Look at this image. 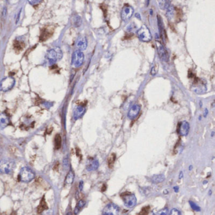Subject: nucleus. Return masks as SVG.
<instances>
[{"mask_svg": "<svg viewBox=\"0 0 215 215\" xmlns=\"http://www.w3.org/2000/svg\"><path fill=\"white\" fill-rule=\"evenodd\" d=\"M15 166V162L12 159L4 158L0 160V172L1 174H12Z\"/></svg>", "mask_w": 215, "mask_h": 215, "instance_id": "f257e3e1", "label": "nucleus"}, {"mask_svg": "<svg viewBox=\"0 0 215 215\" xmlns=\"http://www.w3.org/2000/svg\"><path fill=\"white\" fill-rule=\"evenodd\" d=\"M62 56V51L58 47L49 50L46 54V58L50 64H53L56 63L58 60H60Z\"/></svg>", "mask_w": 215, "mask_h": 215, "instance_id": "f03ea898", "label": "nucleus"}, {"mask_svg": "<svg viewBox=\"0 0 215 215\" xmlns=\"http://www.w3.org/2000/svg\"><path fill=\"white\" fill-rule=\"evenodd\" d=\"M34 172L29 167H24L21 169L19 174V179L20 181L24 182H29L35 178Z\"/></svg>", "mask_w": 215, "mask_h": 215, "instance_id": "7ed1b4c3", "label": "nucleus"}, {"mask_svg": "<svg viewBox=\"0 0 215 215\" xmlns=\"http://www.w3.org/2000/svg\"><path fill=\"white\" fill-rule=\"evenodd\" d=\"M121 197L125 206L128 208H132L136 205L137 200L134 194L131 192H124L121 194Z\"/></svg>", "mask_w": 215, "mask_h": 215, "instance_id": "20e7f679", "label": "nucleus"}, {"mask_svg": "<svg viewBox=\"0 0 215 215\" xmlns=\"http://www.w3.org/2000/svg\"><path fill=\"white\" fill-rule=\"evenodd\" d=\"M191 88L197 94H202L205 93L207 90L205 81L200 78H196Z\"/></svg>", "mask_w": 215, "mask_h": 215, "instance_id": "39448f33", "label": "nucleus"}, {"mask_svg": "<svg viewBox=\"0 0 215 215\" xmlns=\"http://www.w3.org/2000/svg\"><path fill=\"white\" fill-rule=\"evenodd\" d=\"M137 34L139 39L143 42H147L152 40V36L151 32H150V30L146 25H143L138 30Z\"/></svg>", "mask_w": 215, "mask_h": 215, "instance_id": "423d86ee", "label": "nucleus"}, {"mask_svg": "<svg viewBox=\"0 0 215 215\" xmlns=\"http://www.w3.org/2000/svg\"><path fill=\"white\" fill-rule=\"evenodd\" d=\"M85 56L82 51L77 50L74 51L72 56V64L76 68L81 66L84 62Z\"/></svg>", "mask_w": 215, "mask_h": 215, "instance_id": "0eeeda50", "label": "nucleus"}, {"mask_svg": "<svg viewBox=\"0 0 215 215\" xmlns=\"http://www.w3.org/2000/svg\"><path fill=\"white\" fill-rule=\"evenodd\" d=\"M15 79L12 77L5 78L0 82V90L3 92H7V91L12 89L15 85Z\"/></svg>", "mask_w": 215, "mask_h": 215, "instance_id": "6e6552de", "label": "nucleus"}, {"mask_svg": "<svg viewBox=\"0 0 215 215\" xmlns=\"http://www.w3.org/2000/svg\"><path fill=\"white\" fill-rule=\"evenodd\" d=\"M120 209L114 203L106 205L102 211V215H119Z\"/></svg>", "mask_w": 215, "mask_h": 215, "instance_id": "1a4fd4ad", "label": "nucleus"}, {"mask_svg": "<svg viewBox=\"0 0 215 215\" xmlns=\"http://www.w3.org/2000/svg\"><path fill=\"white\" fill-rule=\"evenodd\" d=\"M156 47H157V52L160 60L165 62L169 61V54L167 51H166V50L165 49V47L162 45V44H161L160 42H156Z\"/></svg>", "mask_w": 215, "mask_h": 215, "instance_id": "9d476101", "label": "nucleus"}, {"mask_svg": "<svg viewBox=\"0 0 215 215\" xmlns=\"http://www.w3.org/2000/svg\"><path fill=\"white\" fill-rule=\"evenodd\" d=\"M189 130L190 126L189 122L184 121L179 123L178 127H177V133L182 136H186L189 133Z\"/></svg>", "mask_w": 215, "mask_h": 215, "instance_id": "9b49d317", "label": "nucleus"}, {"mask_svg": "<svg viewBox=\"0 0 215 215\" xmlns=\"http://www.w3.org/2000/svg\"><path fill=\"white\" fill-rule=\"evenodd\" d=\"M133 13V8L128 4H126L121 11V18L123 20L127 21L131 18Z\"/></svg>", "mask_w": 215, "mask_h": 215, "instance_id": "f8f14e48", "label": "nucleus"}, {"mask_svg": "<svg viewBox=\"0 0 215 215\" xmlns=\"http://www.w3.org/2000/svg\"><path fill=\"white\" fill-rule=\"evenodd\" d=\"M157 21H158V25L161 38L162 39L163 42L165 43L166 41L167 40V36H166V30L164 27V25H163L162 18V17H161V16L159 15H157Z\"/></svg>", "mask_w": 215, "mask_h": 215, "instance_id": "ddd939ff", "label": "nucleus"}, {"mask_svg": "<svg viewBox=\"0 0 215 215\" xmlns=\"http://www.w3.org/2000/svg\"><path fill=\"white\" fill-rule=\"evenodd\" d=\"M141 110V106L139 104H134L133 105L128 112L127 117L130 119H134L138 116L139 112Z\"/></svg>", "mask_w": 215, "mask_h": 215, "instance_id": "4468645a", "label": "nucleus"}, {"mask_svg": "<svg viewBox=\"0 0 215 215\" xmlns=\"http://www.w3.org/2000/svg\"><path fill=\"white\" fill-rule=\"evenodd\" d=\"M85 112V107L83 105H78L74 109L73 112V117L75 120L81 118Z\"/></svg>", "mask_w": 215, "mask_h": 215, "instance_id": "2eb2a0df", "label": "nucleus"}, {"mask_svg": "<svg viewBox=\"0 0 215 215\" xmlns=\"http://www.w3.org/2000/svg\"><path fill=\"white\" fill-rule=\"evenodd\" d=\"M10 124V118L6 113H0V127L3 129Z\"/></svg>", "mask_w": 215, "mask_h": 215, "instance_id": "dca6fc26", "label": "nucleus"}, {"mask_svg": "<svg viewBox=\"0 0 215 215\" xmlns=\"http://www.w3.org/2000/svg\"><path fill=\"white\" fill-rule=\"evenodd\" d=\"M99 162L96 159H90L89 162L87 163L86 169L88 171H94L99 168Z\"/></svg>", "mask_w": 215, "mask_h": 215, "instance_id": "f3484780", "label": "nucleus"}, {"mask_svg": "<svg viewBox=\"0 0 215 215\" xmlns=\"http://www.w3.org/2000/svg\"><path fill=\"white\" fill-rule=\"evenodd\" d=\"M77 46L79 51L85 50L87 47V40L85 37H80L77 42Z\"/></svg>", "mask_w": 215, "mask_h": 215, "instance_id": "a211bd4d", "label": "nucleus"}, {"mask_svg": "<svg viewBox=\"0 0 215 215\" xmlns=\"http://www.w3.org/2000/svg\"><path fill=\"white\" fill-rule=\"evenodd\" d=\"M165 179V177L163 174H158L152 176L151 178V180L155 184H160L163 182Z\"/></svg>", "mask_w": 215, "mask_h": 215, "instance_id": "6ab92c4d", "label": "nucleus"}, {"mask_svg": "<svg viewBox=\"0 0 215 215\" xmlns=\"http://www.w3.org/2000/svg\"><path fill=\"white\" fill-rule=\"evenodd\" d=\"M47 209H48V206L45 200V197L43 196V197L41 199V200L40 201L39 205L38 206V207H37V212H38V213H41L42 212H43L44 210H46Z\"/></svg>", "mask_w": 215, "mask_h": 215, "instance_id": "aec40b11", "label": "nucleus"}, {"mask_svg": "<svg viewBox=\"0 0 215 215\" xmlns=\"http://www.w3.org/2000/svg\"><path fill=\"white\" fill-rule=\"evenodd\" d=\"M71 22L75 27H79L82 24V17L78 15H74L71 18Z\"/></svg>", "mask_w": 215, "mask_h": 215, "instance_id": "412c9836", "label": "nucleus"}, {"mask_svg": "<svg viewBox=\"0 0 215 215\" xmlns=\"http://www.w3.org/2000/svg\"><path fill=\"white\" fill-rule=\"evenodd\" d=\"M74 179V174L72 170H69L66 179H65V184L66 185H71L73 184V182Z\"/></svg>", "mask_w": 215, "mask_h": 215, "instance_id": "4be33fe9", "label": "nucleus"}, {"mask_svg": "<svg viewBox=\"0 0 215 215\" xmlns=\"http://www.w3.org/2000/svg\"><path fill=\"white\" fill-rule=\"evenodd\" d=\"M85 205V201L83 200H80L78 203L77 205L76 206V208H75L74 210V214H78L79 213V212L80 211V210L84 207V206Z\"/></svg>", "mask_w": 215, "mask_h": 215, "instance_id": "5701e85b", "label": "nucleus"}, {"mask_svg": "<svg viewBox=\"0 0 215 215\" xmlns=\"http://www.w3.org/2000/svg\"><path fill=\"white\" fill-rule=\"evenodd\" d=\"M61 143H62V139L60 134H56L54 138V145H55V148L56 149H58L61 148Z\"/></svg>", "mask_w": 215, "mask_h": 215, "instance_id": "b1692460", "label": "nucleus"}, {"mask_svg": "<svg viewBox=\"0 0 215 215\" xmlns=\"http://www.w3.org/2000/svg\"><path fill=\"white\" fill-rule=\"evenodd\" d=\"M159 6L162 9H166L170 7V1H161L159 2Z\"/></svg>", "mask_w": 215, "mask_h": 215, "instance_id": "393cba45", "label": "nucleus"}, {"mask_svg": "<svg viewBox=\"0 0 215 215\" xmlns=\"http://www.w3.org/2000/svg\"><path fill=\"white\" fill-rule=\"evenodd\" d=\"M154 215H168L169 214V209L168 208H163L160 209V211L155 212L153 213Z\"/></svg>", "mask_w": 215, "mask_h": 215, "instance_id": "a878e982", "label": "nucleus"}, {"mask_svg": "<svg viewBox=\"0 0 215 215\" xmlns=\"http://www.w3.org/2000/svg\"><path fill=\"white\" fill-rule=\"evenodd\" d=\"M189 205H190L191 208L193 209V210H194V211H197V212L201 211L200 207L196 205V204L194 203V202H192V201H189Z\"/></svg>", "mask_w": 215, "mask_h": 215, "instance_id": "bb28decb", "label": "nucleus"}, {"mask_svg": "<svg viewBox=\"0 0 215 215\" xmlns=\"http://www.w3.org/2000/svg\"><path fill=\"white\" fill-rule=\"evenodd\" d=\"M63 166L64 169H68L69 167V161L68 157H66L63 159Z\"/></svg>", "mask_w": 215, "mask_h": 215, "instance_id": "cd10ccee", "label": "nucleus"}, {"mask_svg": "<svg viewBox=\"0 0 215 215\" xmlns=\"http://www.w3.org/2000/svg\"><path fill=\"white\" fill-rule=\"evenodd\" d=\"M115 160H116V155L113 153L110 156V157L108 158L109 165L110 166H112L113 165V164H114Z\"/></svg>", "mask_w": 215, "mask_h": 215, "instance_id": "c85d7f7f", "label": "nucleus"}, {"mask_svg": "<svg viewBox=\"0 0 215 215\" xmlns=\"http://www.w3.org/2000/svg\"><path fill=\"white\" fill-rule=\"evenodd\" d=\"M158 71V64H155V66L153 67H152V70H151V74L154 76V75H156Z\"/></svg>", "mask_w": 215, "mask_h": 215, "instance_id": "c756f323", "label": "nucleus"}, {"mask_svg": "<svg viewBox=\"0 0 215 215\" xmlns=\"http://www.w3.org/2000/svg\"><path fill=\"white\" fill-rule=\"evenodd\" d=\"M149 210V206H147V207H144L143 208V209H141V212L139 213V215H147L148 212Z\"/></svg>", "mask_w": 215, "mask_h": 215, "instance_id": "7c9ffc66", "label": "nucleus"}, {"mask_svg": "<svg viewBox=\"0 0 215 215\" xmlns=\"http://www.w3.org/2000/svg\"><path fill=\"white\" fill-rule=\"evenodd\" d=\"M169 215H181V214L178 209L174 208L170 211Z\"/></svg>", "mask_w": 215, "mask_h": 215, "instance_id": "2f4dec72", "label": "nucleus"}, {"mask_svg": "<svg viewBox=\"0 0 215 215\" xmlns=\"http://www.w3.org/2000/svg\"><path fill=\"white\" fill-rule=\"evenodd\" d=\"M140 191L141 192V194L144 195V196H147V194H148L149 193V189H148V188L147 187H144V188H141L140 189Z\"/></svg>", "mask_w": 215, "mask_h": 215, "instance_id": "473e14b6", "label": "nucleus"}, {"mask_svg": "<svg viewBox=\"0 0 215 215\" xmlns=\"http://www.w3.org/2000/svg\"><path fill=\"white\" fill-rule=\"evenodd\" d=\"M21 8L19 10V12L18 13V15H17V18H16V21H15V24H18V21L20 20V13H21Z\"/></svg>", "mask_w": 215, "mask_h": 215, "instance_id": "72a5a7b5", "label": "nucleus"}, {"mask_svg": "<svg viewBox=\"0 0 215 215\" xmlns=\"http://www.w3.org/2000/svg\"><path fill=\"white\" fill-rule=\"evenodd\" d=\"M7 13V8H4V9L3 10V12H2V17H3V18L6 17Z\"/></svg>", "mask_w": 215, "mask_h": 215, "instance_id": "f704fd0d", "label": "nucleus"}, {"mask_svg": "<svg viewBox=\"0 0 215 215\" xmlns=\"http://www.w3.org/2000/svg\"><path fill=\"white\" fill-rule=\"evenodd\" d=\"M83 188V181H80V184H79V189L80 191H82Z\"/></svg>", "mask_w": 215, "mask_h": 215, "instance_id": "c9c22d12", "label": "nucleus"}, {"mask_svg": "<svg viewBox=\"0 0 215 215\" xmlns=\"http://www.w3.org/2000/svg\"><path fill=\"white\" fill-rule=\"evenodd\" d=\"M179 187H177V186L174 187V191H175V192H179Z\"/></svg>", "mask_w": 215, "mask_h": 215, "instance_id": "e433bc0d", "label": "nucleus"}, {"mask_svg": "<svg viewBox=\"0 0 215 215\" xmlns=\"http://www.w3.org/2000/svg\"><path fill=\"white\" fill-rule=\"evenodd\" d=\"M66 215H72V213H71V211H69V212H68V213H66Z\"/></svg>", "mask_w": 215, "mask_h": 215, "instance_id": "4c0bfd02", "label": "nucleus"}, {"mask_svg": "<svg viewBox=\"0 0 215 215\" xmlns=\"http://www.w3.org/2000/svg\"><path fill=\"white\" fill-rule=\"evenodd\" d=\"M11 215H17V214H16L15 212H13L12 214H11Z\"/></svg>", "mask_w": 215, "mask_h": 215, "instance_id": "58836bf2", "label": "nucleus"}]
</instances>
